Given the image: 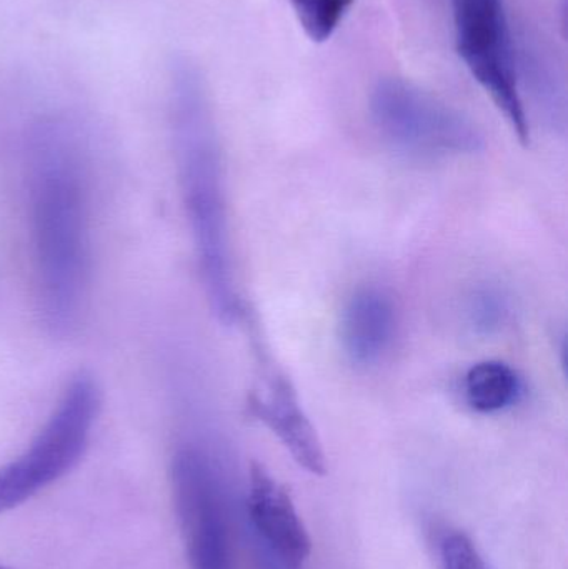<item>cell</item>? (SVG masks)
Here are the masks:
<instances>
[{"label": "cell", "instance_id": "cell-1", "mask_svg": "<svg viewBox=\"0 0 568 569\" xmlns=\"http://www.w3.org/2000/svg\"><path fill=\"white\" fill-rule=\"evenodd\" d=\"M169 72L173 139L200 272L217 317L230 323L242 310L233 277L222 153L209 89L202 70L187 57L173 59Z\"/></svg>", "mask_w": 568, "mask_h": 569}, {"label": "cell", "instance_id": "cell-2", "mask_svg": "<svg viewBox=\"0 0 568 569\" xmlns=\"http://www.w3.org/2000/svg\"><path fill=\"white\" fill-rule=\"evenodd\" d=\"M33 239L46 310L67 323L86 282V192L76 147L60 123L43 122L32 136Z\"/></svg>", "mask_w": 568, "mask_h": 569}, {"label": "cell", "instance_id": "cell-3", "mask_svg": "<svg viewBox=\"0 0 568 569\" xmlns=\"http://www.w3.org/2000/svg\"><path fill=\"white\" fill-rule=\"evenodd\" d=\"M373 127L400 152L426 159L474 156L486 149L470 117L399 77H383L370 90Z\"/></svg>", "mask_w": 568, "mask_h": 569}, {"label": "cell", "instance_id": "cell-4", "mask_svg": "<svg viewBox=\"0 0 568 569\" xmlns=\"http://www.w3.org/2000/svg\"><path fill=\"white\" fill-rule=\"evenodd\" d=\"M450 10L460 60L506 117L517 140L529 146L530 122L504 0H450Z\"/></svg>", "mask_w": 568, "mask_h": 569}, {"label": "cell", "instance_id": "cell-5", "mask_svg": "<svg viewBox=\"0 0 568 569\" xmlns=\"http://www.w3.org/2000/svg\"><path fill=\"white\" fill-rule=\"evenodd\" d=\"M97 390L79 380L66 391L46 427L16 460L0 468V515L62 478L82 457L96 420Z\"/></svg>", "mask_w": 568, "mask_h": 569}, {"label": "cell", "instance_id": "cell-6", "mask_svg": "<svg viewBox=\"0 0 568 569\" xmlns=\"http://www.w3.org/2000/svg\"><path fill=\"white\" fill-rule=\"evenodd\" d=\"M177 513L192 569H233L219 467L202 448L187 445L172 467Z\"/></svg>", "mask_w": 568, "mask_h": 569}, {"label": "cell", "instance_id": "cell-7", "mask_svg": "<svg viewBox=\"0 0 568 569\" xmlns=\"http://www.w3.org/2000/svg\"><path fill=\"white\" fill-rule=\"evenodd\" d=\"M256 387L249 393L247 411L272 431L297 465L316 477L327 473L322 441L303 411L292 381L273 363V358L256 343Z\"/></svg>", "mask_w": 568, "mask_h": 569}, {"label": "cell", "instance_id": "cell-8", "mask_svg": "<svg viewBox=\"0 0 568 569\" xmlns=\"http://www.w3.org/2000/svg\"><path fill=\"white\" fill-rule=\"evenodd\" d=\"M249 517L262 543L286 569H300L312 555V540L286 488L262 467L250 468Z\"/></svg>", "mask_w": 568, "mask_h": 569}, {"label": "cell", "instance_id": "cell-9", "mask_svg": "<svg viewBox=\"0 0 568 569\" xmlns=\"http://www.w3.org/2000/svg\"><path fill=\"white\" fill-rule=\"evenodd\" d=\"M397 313L392 298L377 287L353 291L340 318L343 355L356 368H372L383 360L396 338Z\"/></svg>", "mask_w": 568, "mask_h": 569}, {"label": "cell", "instance_id": "cell-10", "mask_svg": "<svg viewBox=\"0 0 568 569\" xmlns=\"http://www.w3.org/2000/svg\"><path fill=\"white\" fill-rule=\"evenodd\" d=\"M524 393L522 378L510 365L484 360L474 365L464 378L467 405L480 415L509 410Z\"/></svg>", "mask_w": 568, "mask_h": 569}, {"label": "cell", "instance_id": "cell-11", "mask_svg": "<svg viewBox=\"0 0 568 569\" xmlns=\"http://www.w3.org/2000/svg\"><path fill=\"white\" fill-rule=\"evenodd\" d=\"M300 29L312 42L332 39L356 0H287Z\"/></svg>", "mask_w": 568, "mask_h": 569}, {"label": "cell", "instance_id": "cell-12", "mask_svg": "<svg viewBox=\"0 0 568 569\" xmlns=\"http://www.w3.org/2000/svg\"><path fill=\"white\" fill-rule=\"evenodd\" d=\"M510 317V305L506 295L494 287L474 291L467 303V320L477 335L490 337L506 327Z\"/></svg>", "mask_w": 568, "mask_h": 569}, {"label": "cell", "instance_id": "cell-13", "mask_svg": "<svg viewBox=\"0 0 568 569\" xmlns=\"http://www.w3.org/2000/svg\"><path fill=\"white\" fill-rule=\"evenodd\" d=\"M480 569H489V567H487V565H486V567H484V568H480Z\"/></svg>", "mask_w": 568, "mask_h": 569}, {"label": "cell", "instance_id": "cell-14", "mask_svg": "<svg viewBox=\"0 0 568 569\" xmlns=\"http://www.w3.org/2000/svg\"><path fill=\"white\" fill-rule=\"evenodd\" d=\"M0 569H9V568H3V567H0Z\"/></svg>", "mask_w": 568, "mask_h": 569}]
</instances>
